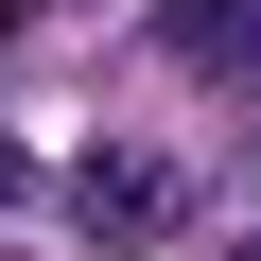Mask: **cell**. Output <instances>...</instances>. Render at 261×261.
<instances>
[{"label": "cell", "instance_id": "1", "mask_svg": "<svg viewBox=\"0 0 261 261\" xmlns=\"http://www.w3.org/2000/svg\"><path fill=\"white\" fill-rule=\"evenodd\" d=\"M174 209H192V192H157V157H87V226H105V244H157Z\"/></svg>", "mask_w": 261, "mask_h": 261}, {"label": "cell", "instance_id": "3", "mask_svg": "<svg viewBox=\"0 0 261 261\" xmlns=\"http://www.w3.org/2000/svg\"><path fill=\"white\" fill-rule=\"evenodd\" d=\"M226 261H261V226H244V244H226Z\"/></svg>", "mask_w": 261, "mask_h": 261}, {"label": "cell", "instance_id": "2", "mask_svg": "<svg viewBox=\"0 0 261 261\" xmlns=\"http://www.w3.org/2000/svg\"><path fill=\"white\" fill-rule=\"evenodd\" d=\"M174 35H192L209 70H261V18H244V0H174Z\"/></svg>", "mask_w": 261, "mask_h": 261}]
</instances>
